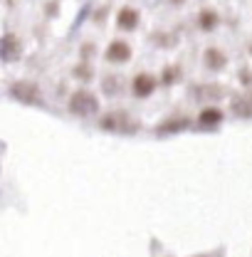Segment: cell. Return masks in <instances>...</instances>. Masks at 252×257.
Returning a JSON list of instances; mask_svg holds the SVG:
<instances>
[{
	"label": "cell",
	"mask_w": 252,
	"mask_h": 257,
	"mask_svg": "<svg viewBox=\"0 0 252 257\" xmlns=\"http://www.w3.org/2000/svg\"><path fill=\"white\" fill-rule=\"evenodd\" d=\"M69 111L74 116H92L99 111V99L87 89H79L69 96Z\"/></svg>",
	"instance_id": "1"
},
{
	"label": "cell",
	"mask_w": 252,
	"mask_h": 257,
	"mask_svg": "<svg viewBox=\"0 0 252 257\" xmlns=\"http://www.w3.org/2000/svg\"><path fill=\"white\" fill-rule=\"evenodd\" d=\"M104 57H106V62H111V64L129 62V60H131V45L124 42V40H114V42H109Z\"/></svg>",
	"instance_id": "2"
},
{
	"label": "cell",
	"mask_w": 252,
	"mask_h": 257,
	"mask_svg": "<svg viewBox=\"0 0 252 257\" xmlns=\"http://www.w3.org/2000/svg\"><path fill=\"white\" fill-rule=\"evenodd\" d=\"M131 89H134V96L146 99V96H151V92L156 89V77H154V74H149V72H141V74H136V77H134Z\"/></svg>",
	"instance_id": "3"
},
{
	"label": "cell",
	"mask_w": 252,
	"mask_h": 257,
	"mask_svg": "<svg viewBox=\"0 0 252 257\" xmlns=\"http://www.w3.org/2000/svg\"><path fill=\"white\" fill-rule=\"evenodd\" d=\"M10 94L15 99H20V101L35 104V101H40V87L32 84V82H18V84L10 87Z\"/></svg>",
	"instance_id": "4"
},
{
	"label": "cell",
	"mask_w": 252,
	"mask_h": 257,
	"mask_svg": "<svg viewBox=\"0 0 252 257\" xmlns=\"http://www.w3.org/2000/svg\"><path fill=\"white\" fill-rule=\"evenodd\" d=\"M20 40L15 37V35H5L3 40H0V57H3V62H15V60H20Z\"/></svg>",
	"instance_id": "5"
},
{
	"label": "cell",
	"mask_w": 252,
	"mask_h": 257,
	"mask_svg": "<svg viewBox=\"0 0 252 257\" xmlns=\"http://www.w3.org/2000/svg\"><path fill=\"white\" fill-rule=\"evenodd\" d=\"M139 20H141V15H139V10H134V8H121L119 13H116V25H119V30H136L139 28Z\"/></svg>",
	"instance_id": "6"
},
{
	"label": "cell",
	"mask_w": 252,
	"mask_h": 257,
	"mask_svg": "<svg viewBox=\"0 0 252 257\" xmlns=\"http://www.w3.org/2000/svg\"><path fill=\"white\" fill-rule=\"evenodd\" d=\"M101 89H104V92H106L109 96L121 94V92H124V79H121L119 74H109V77H104V82H101Z\"/></svg>",
	"instance_id": "7"
},
{
	"label": "cell",
	"mask_w": 252,
	"mask_h": 257,
	"mask_svg": "<svg viewBox=\"0 0 252 257\" xmlns=\"http://www.w3.org/2000/svg\"><path fill=\"white\" fill-rule=\"evenodd\" d=\"M205 64H208L210 69H222V67H225V55H222L220 50L210 47V50H205Z\"/></svg>",
	"instance_id": "8"
},
{
	"label": "cell",
	"mask_w": 252,
	"mask_h": 257,
	"mask_svg": "<svg viewBox=\"0 0 252 257\" xmlns=\"http://www.w3.org/2000/svg\"><path fill=\"white\" fill-rule=\"evenodd\" d=\"M198 25H200L203 30H213V28L218 25V15H215L213 10H203L200 18H198Z\"/></svg>",
	"instance_id": "9"
},
{
	"label": "cell",
	"mask_w": 252,
	"mask_h": 257,
	"mask_svg": "<svg viewBox=\"0 0 252 257\" xmlns=\"http://www.w3.org/2000/svg\"><path fill=\"white\" fill-rule=\"evenodd\" d=\"M220 116L222 114L218 111V109H205V111L200 114V124H205V126H208V124H218Z\"/></svg>",
	"instance_id": "10"
},
{
	"label": "cell",
	"mask_w": 252,
	"mask_h": 257,
	"mask_svg": "<svg viewBox=\"0 0 252 257\" xmlns=\"http://www.w3.org/2000/svg\"><path fill=\"white\" fill-rule=\"evenodd\" d=\"M74 77L82 79V82H89V79H92V69H89V64H77V67H74Z\"/></svg>",
	"instance_id": "11"
},
{
	"label": "cell",
	"mask_w": 252,
	"mask_h": 257,
	"mask_svg": "<svg viewBox=\"0 0 252 257\" xmlns=\"http://www.w3.org/2000/svg\"><path fill=\"white\" fill-rule=\"evenodd\" d=\"M178 77H181V69H178V67H168V69L163 72V82H166V84L178 82Z\"/></svg>",
	"instance_id": "12"
}]
</instances>
